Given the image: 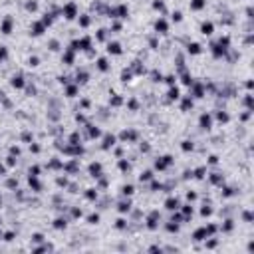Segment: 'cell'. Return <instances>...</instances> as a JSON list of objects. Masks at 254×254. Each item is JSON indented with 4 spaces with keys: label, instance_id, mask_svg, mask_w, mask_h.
<instances>
[{
    "label": "cell",
    "instance_id": "obj_1",
    "mask_svg": "<svg viewBox=\"0 0 254 254\" xmlns=\"http://www.w3.org/2000/svg\"><path fill=\"white\" fill-rule=\"evenodd\" d=\"M62 14L66 16L67 20H72V18H76V14H77V6L74 4V2H67L66 6L62 8Z\"/></svg>",
    "mask_w": 254,
    "mask_h": 254
},
{
    "label": "cell",
    "instance_id": "obj_2",
    "mask_svg": "<svg viewBox=\"0 0 254 254\" xmlns=\"http://www.w3.org/2000/svg\"><path fill=\"white\" fill-rule=\"evenodd\" d=\"M155 30H157L159 34H165L169 30V24H167V20H163V18H159L157 22H155Z\"/></svg>",
    "mask_w": 254,
    "mask_h": 254
},
{
    "label": "cell",
    "instance_id": "obj_3",
    "mask_svg": "<svg viewBox=\"0 0 254 254\" xmlns=\"http://www.w3.org/2000/svg\"><path fill=\"white\" fill-rule=\"evenodd\" d=\"M12 22H14V20L10 18V16H6L4 22H2V28H0V30H2V34H10V32H12Z\"/></svg>",
    "mask_w": 254,
    "mask_h": 254
},
{
    "label": "cell",
    "instance_id": "obj_4",
    "mask_svg": "<svg viewBox=\"0 0 254 254\" xmlns=\"http://www.w3.org/2000/svg\"><path fill=\"white\" fill-rule=\"evenodd\" d=\"M199 123H201L202 129H209V127H211V123H212L211 115H209V113H202V115H201V119H199Z\"/></svg>",
    "mask_w": 254,
    "mask_h": 254
},
{
    "label": "cell",
    "instance_id": "obj_5",
    "mask_svg": "<svg viewBox=\"0 0 254 254\" xmlns=\"http://www.w3.org/2000/svg\"><path fill=\"white\" fill-rule=\"evenodd\" d=\"M107 52L113 54V56H119V54H121V46L117 42H109V44H107Z\"/></svg>",
    "mask_w": 254,
    "mask_h": 254
},
{
    "label": "cell",
    "instance_id": "obj_6",
    "mask_svg": "<svg viewBox=\"0 0 254 254\" xmlns=\"http://www.w3.org/2000/svg\"><path fill=\"white\" fill-rule=\"evenodd\" d=\"M212 30H215V26H212V22H202L201 24V32L205 34V36H211Z\"/></svg>",
    "mask_w": 254,
    "mask_h": 254
},
{
    "label": "cell",
    "instance_id": "obj_7",
    "mask_svg": "<svg viewBox=\"0 0 254 254\" xmlns=\"http://www.w3.org/2000/svg\"><path fill=\"white\" fill-rule=\"evenodd\" d=\"M165 206H167L169 211H177L179 209V201L175 197H171V199H167V201H165Z\"/></svg>",
    "mask_w": 254,
    "mask_h": 254
},
{
    "label": "cell",
    "instance_id": "obj_8",
    "mask_svg": "<svg viewBox=\"0 0 254 254\" xmlns=\"http://www.w3.org/2000/svg\"><path fill=\"white\" fill-rule=\"evenodd\" d=\"M89 173H91V177H101V165L99 163H91L89 165Z\"/></svg>",
    "mask_w": 254,
    "mask_h": 254
},
{
    "label": "cell",
    "instance_id": "obj_9",
    "mask_svg": "<svg viewBox=\"0 0 254 254\" xmlns=\"http://www.w3.org/2000/svg\"><path fill=\"white\" fill-rule=\"evenodd\" d=\"M44 28H46L44 22H34V24H32V34H34V36H40V34L44 32Z\"/></svg>",
    "mask_w": 254,
    "mask_h": 254
},
{
    "label": "cell",
    "instance_id": "obj_10",
    "mask_svg": "<svg viewBox=\"0 0 254 254\" xmlns=\"http://www.w3.org/2000/svg\"><path fill=\"white\" fill-rule=\"evenodd\" d=\"M115 145V137L113 135H105V137H103V145H101V147L103 149H111Z\"/></svg>",
    "mask_w": 254,
    "mask_h": 254
},
{
    "label": "cell",
    "instance_id": "obj_11",
    "mask_svg": "<svg viewBox=\"0 0 254 254\" xmlns=\"http://www.w3.org/2000/svg\"><path fill=\"white\" fill-rule=\"evenodd\" d=\"M10 83H12V87H18V89H20V87H24V77H22V76H14Z\"/></svg>",
    "mask_w": 254,
    "mask_h": 254
},
{
    "label": "cell",
    "instance_id": "obj_12",
    "mask_svg": "<svg viewBox=\"0 0 254 254\" xmlns=\"http://www.w3.org/2000/svg\"><path fill=\"white\" fill-rule=\"evenodd\" d=\"M97 70H101V72H107V70H109V64H107L105 58H99V60H97Z\"/></svg>",
    "mask_w": 254,
    "mask_h": 254
},
{
    "label": "cell",
    "instance_id": "obj_13",
    "mask_svg": "<svg viewBox=\"0 0 254 254\" xmlns=\"http://www.w3.org/2000/svg\"><path fill=\"white\" fill-rule=\"evenodd\" d=\"M205 4H206V0H191V8H193V10L205 8Z\"/></svg>",
    "mask_w": 254,
    "mask_h": 254
},
{
    "label": "cell",
    "instance_id": "obj_14",
    "mask_svg": "<svg viewBox=\"0 0 254 254\" xmlns=\"http://www.w3.org/2000/svg\"><path fill=\"white\" fill-rule=\"evenodd\" d=\"M187 50H189V54H201V46H199L197 42L189 44V46H187Z\"/></svg>",
    "mask_w": 254,
    "mask_h": 254
},
{
    "label": "cell",
    "instance_id": "obj_15",
    "mask_svg": "<svg viewBox=\"0 0 254 254\" xmlns=\"http://www.w3.org/2000/svg\"><path fill=\"white\" fill-rule=\"evenodd\" d=\"M209 236V232H206V228H199L197 232H195V240H202Z\"/></svg>",
    "mask_w": 254,
    "mask_h": 254
},
{
    "label": "cell",
    "instance_id": "obj_16",
    "mask_svg": "<svg viewBox=\"0 0 254 254\" xmlns=\"http://www.w3.org/2000/svg\"><path fill=\"white\" fill-rule=\"evenodd\" d=\"M30 187H32L34 191H40V189H42V187H40V183H38V179L34 177V175H30Z\"/></svg>",
    "mask_w": 254,
    "mask_h": 254
},
{
    "label": "cell",
    "instance_id": "obj_17",
    "mask_svg": "<svg viewBox=\"0 0 254 254\" xmlns=\"http://www.w3.org/2000/svg\"><path fill=\"white\" fill-rule=\"evenodd\" d=\"M167 96H169V99H179V97H181L179 96V87H171Z\"/></svg>",
    "mask_w": 254,
    "mask_h": 254
},
{
    "label": "cell",
    "instance_id": "obj_18",
    "mask_svg": "<svg viewBox=\"0 0 254 254\" xmlns=\"http://www.w3.org/2000/svg\"><path fill=\"white\" fill-rule=\"evenodd\" d=\"M121 193H123L125 197L133 195V185H123V187H121Z\"/></svg>",
    "mask_w": 254,
    "mask_h": 254
},
{
    "label": "cell",
    "instance_id": "obj_19",
    "mask_svg": "<svg viewBox=\"0 0 254 254\" xmlns=\"http://www.w3.org/2000/svg\"><path fill=\"white\" fill-rule=\"evenodd\" d=\"M86 199H89V201H96V199H97V191H96V189H87Z\"/></svg>",
    "mask_w": 254,
    "mask_h": 254
},
{
    "label": "cell",
    "instance_id": "obj_20",
    "mask_svg": "<svg viewBox=\"0 0 254 254\" xmlns=\"http://www.w3.org/2000/svg\"><path fill=\"white\" fill-rule=\"evenodd\" d=\"M129 209H131V202H129V201H123V202H119V211H121V212H127Z\"/></svg>",
    "mask_w": 254,
    "mask_h": 254
},
{
    "label": "cell",
    "instance_id": "obj_21",
    "mask_svg": "<svg viewBox=\"0 0 254 254\" xmlns=\"http://www.w3.org/2000/svg\"><path fill=\"white\" fill-rule=\"evenodd\" d=\"M66 93H67L70 97H74V96L77 93V86H67V87H66Z\"/></svg>",
    "mask_w": 254,
    "mask_h": 254
},
{
    "label": "cell",
    "instance_id": "obj_22",
    "mask_svg": "<svg viewBox=\"0 0 254 254\" xmlns=\"http://www.w3.org/2000/svg\"><path fill=\"white\" fill-rule=\"evenodd\" d=\"M141 181H151L153 179V171H145V173H141Z\"/></svg>",
    "mask_w": 254,
    "mask_h": 254
},
{
    "label": "cell",
    "instance_id": "obj_23",
    "mask_svg": "<svg viewBox=\"0 0 254 254\" xmlns=\"http://www.w3.org/2000/svg\"><path fill=\"white\" fill-rule=\"evenodd\" d=\"M54 226H56V228H66V218H56V221H54Z\"/></svg>",
    "mask_w": 254,
    "mask_h": 254
},
{
    "label": "cell",
    "instance_id": "obj_24",
    "mask_svg": "<svg viewBox=\"0 0 254 254\" xmlns=\"http://www.w3.org/2000/svg\"><path fill=\"white\" fill-rule=\"evenodd\" d=\"M181 147H183V151H193V147H195V145H193V141H183V145H181Z\"/></svg>",
    "mask_w": 254,
    "mask_h": 254
},
{
    "label": "cell",
    "instance_id": "obj_25",
    "mask_svg": "<svg viewBox=\"0 0 254 254\" xmlns=\"http://www.w3.org/2000/svg\"><path fill=\"white\" fill-rule=\"evenodd\" d=\"M64 62H66V64H72V62H74V50L66 52V56H64Z\"/></svg>",
    "mask_w": 254,
    "mask_h": 254
},
{
    "label": "cell",
    "instance_id": "obj_26",
    "mask_svg": "<svg viewBox=\"0 0 254 254\" xmlns=\"http://www.w3.org/2000/svg\"><path fill=\"white\" fill-rule=\"evenodd\" d=\"M77 80H76V82L77 83H80V82H86V80H87V72H83V70H82V72H77Z\"/></svg>",
    "mask_w": 254,
    "mask_h": 254
},
{
    "label": "cell",
    "instance_id": "obj_27",
    "mask_svg": "<svg viewBox=\"0 0 254 254\" xmlns=\"http://www.w3.org/2000/svg\"><path fill=\"white\" fill-rule=\"evenodd\" d=\"M89 22H91V18H89V16H87V14H83L82 18H80V24H82L83 28H86V26H89Z\"/></svg>",
    "mask_w": 254,
    "mask_h": 254
},
{
    "label": "cell",
    "instance_id": "obj_28",
    "mask_svg": "<svg viewBox=\"0 0 254 254\" xmlns=\"http://www.w3.org/2000/svg\"><path fill=\"white\" fill-rule=\"evenodd\" d=\"M109 103H111V105H121V103H123V99H121L119 96H113V97L109 99Z\"/></svg>",
    "mask_w": 254,
    "mask_h": 254
},
{
    "label": "cell",
    "instance_id": "obj_29",
    "mask_svg": "<svg viewBox=\"0 0 254 254\" xmlns=\"http://www.w3.org/2000/svg\"><path fill=\"white\" fill-rule=\"evenodd\" d=\"M189 107H193V99H191V96L183 99V109H189Z\"/></svg>",
    "mask_w": 254,
    "mask_h": 254
},
{
    "label": "cell",
    "instance_id": "obj_30",
    "mask_svg": "<svg viewBox=\"0 0 254 254\" xmlns=\"http://www.w3.org/2000/svg\"><path fill=\"white\" fill-rule=\"evenodd\" d=\"M171 18H173V22H181V20H183V14L179 12V10H175V12L171 14Z\"/></svg>",
    "mask_w": 254,
    "mask_h": 254
},
{
    "label": "cell",
    "instance_id": "obj_31",
    "mask_svg": "<svg viewBox=\"0 0 254 254\" xmlns=\"http://www.w3.org/2000/svg\"><path fill=\"white\" fill-rule=\"evenodd\" d=\"M26 10H30V12H34V10H38V2H34V0H30L28 4H26Z\"/></svg>",
    "mask_w": 254,
    "mask_h": 254
},
{
    "label": "cell",
    "instance_id": "obj_32",
    "mask_svg": "<svg viewBox=\"0 0 254 254\" xmlns=\"http://www.w3.org/2000/svg\"><path fill=\"white\" fill-rule=\"evenodd\" d=\"M205 173H206L205 167H199L197 171H195V177H197V179H202V177H205Z\"/></svg>",
    "mask_w": 254,
    "mask_h": 254
},
{
    "label": "cell",
    "instance_id": "obj_33",
    "mask_svg": "<svg viewBox=\"0 0 254 254\" xmlns=\"http://www.w3.org/2000/svg\"><path fill=\"white\" fill-rule=\"evenodd\" d=\"M89 135H91V137H99L101 131L97 129V127H91V125H89Z\"/></svg>",
    "mask_w": 254,
    "mask_h": 254
},
{
    "label": "cell",
    "instance_id": "obj_34",
    "mask_svg": "<svg viewBox=\"0 0 254 254\" xmlns=\"http://www.w3.org/2000/svg\"><path fill=\"white\" fill-rule=\"evenodd\" d=\"M216 117H218V121H228V113H224V111H218Z\"/></svg>",
    "mask_w": 254,
    "mask_h": 254
},
{
    "label": "cell",
    "instance_id": "obj_35",
    "mask_svg": "<svg viewBox=\"0 0 254 254\" xmlns=\"http://www.w3.org/2000/svg\"><path fill=\"white\" fill-rule=\"evenodd\" d=\"M119 169H121V171H129V163H127L125 159H121V161H119Z\"/></svg>",
    "mask_w": 254,
    "mask_h": 254
},
{
    "label": "cell",
    "instance_id": "obj_36",
    "mask_svg": "<svg viewBox=\"0 0 254 254\" xmlns=\"http://www.w3.org/2000/svg\"><path fill=\"white\" fill-rule=\"evenodd\" d=\"M183 216L187 218V216H193V206H185L183 209Z\"/></svg>",
    "mask_w": 254,
    "mask_h": 254
},
{
    "label": "cell",
    "instance_id": "obj_37",
    "mask_svg": "<svg viewBox=\"0 0 254 254\" xmlns=\"http://www.w3.org/2000/svg\"><path fill=\"white\" fill-rule=\"evenodd\" d=\"M6 56H8V50H6L4 46H0V62H2V60H6Z\"/></svg>",
    "mask_w": 254,
    "mask_h": 254
},
{
    "label": "cell",
    "instance_id": "obj_38",
    "mask_svg": "<svg viewBox=\"0 0 254 254\" xmlns=\"http://www.w3.org/2000/svg\"><path fill=\"white\" fill-rule=\"evenodd\" d=\"M121 80H123V82H129V80H131V72L123 70V74H121Z\"/></svg>",
    "mask_w": 254,
    "mask_h": 254
},
{
    "label": "cell",
    "instance_id": "obj_39",
    "mask_svg": "<svg viewBox=\"0 0 254 254\" xmlns=\"http://www.w3.org/2000/svg\"><path fill=\"white\" fill-rule=\"evenodd\" d=\"M87 221H89L91 224H96V222L99 221V215H89V216H87Z\"/></svg>",
    "mask_w": 254,
    "mask_h": 254
},
{
    "label": "cell",
    "instance_id": "obj_40",
    "mask_svg": "<svg viewBox=\"0 0 254 254\" xmlns=\"http://www.w3.org/2000/svg\"><path fill=\"white\" fill-rule=\"evenodd\" d=\"M153 6H155V8H157V10H163V8H165L163 0H155V2H153Z\"/></svg>",
    "mask_w": 254,
    "mask_h": 254
},
{
    "label": "cell",
    "instance_id": "obj_41",
    "mask_svg": "<svg viewBox=\"0 0 254 254\" xmlns=\"http://www.w3.org/2000/svg\"><path fill=\"white\" fill-rule=\"evenodd\" d=\"M107 38V30H99L97 32V40H105Z\"/></svg>",
    "mask_w": 254,
    "mask_h": 254
},
{
    "label": "cell",
    "instance_id": "obj_42",
    "mask_svg": "<svg viewBox=\"0 0 254 254\" xmlns=\"http://www.w3.org/2000/svg\"><path fill=\"white\" fill-rule=\"evenodd\" d=\"M50 50H58V46H60V42H58V40H50Z\"/></svg>",
    "mask_w": 254,
    "mask_h": 254
},
{
    "label": "cell",
    "instance_id": "obj_43",
    "mask_svg": "<svg viewBox=\"0 0 254 254\" xmlns=\"http://www.w3.org/2000/svg\"><path fill=\"white\" fill-rule=\"evenodd\" d=\"M202 216H209V215H211V212H212V209H211V206H202Z\"/></svg>",
    "mask_w": 254,
    "mask_h": 254
},
{
    "label": "cell",
    "instance_id": "obj_44",
    "mask_svg": "<svg viewBox=\"0 0 254 254\" xmlns=\"http://www.w3.org/2000/svg\"><path fill=\"white\" fill-rule=\"evenodd\" d=\"M117 228H125V226H127V221H123V218H119V221H117Z\"/></svg>",
    "mask_w": 254,
    "mask_h": 254
},
{
    "label": "cell",
    "instance_id": "obj_45",
    "mask_svg": "<svg viewBox=\"0 0 254 254\" xmlns=\"http://www.w3.org/2000/svg\"><path fill=\"white\" fill-rule=\"evenodd\" d=\"M175 80H177L175 76H167V77H165V82H167L169 86H173V83H175Z\"/></svg>",
    "mask_w": 254,
    "mask_h": 254
},
{
    "label": "cell",
    "instance_id": "obj_46",
    "mask_svg": "<svg viewBox=\"0 0 254 254\" xmlns=\"http://www.w3.org/2000/svg\"><path fill=\"white\" fill-rule=\"evenodd\" d=\"M177 228H179L177 224H167V230H169V232H177Z\"/></svg>",
    "mask_w": 254,
    "mask_h": 254
},
{
    "label": "cell",
    "instance_id": "obj_47",
    "mask_svg": "<svg viewBox=\"0 0 254 254\" xmlns=\"http://www.w3.org/2000/svg\"><path fill=\"white\" fill-rule=\"evenodd\" d=\"M32 240H34V242H42L44 236H42V234H34V236H32Z\"/></svg>",
    "mask_w": 254,
    "mask_h": 254
},
{
    "label": "cell",
    "instance_id": "obj_48",
    "mask_svg": "<svg viewBox=\"0 0 254 254\" xmlns=\"http://www.w3.org/2000/svg\"><path fill=\"white\" fill-rule=\"evenodd\" d=\"M38 62H40V60H38L36 56H34V58H30V66H38Z\"/></svg>",
    "mask_w": 254,
    "mask_h": 254
},
{
    "label": "cell",
    "instance_id": "obj_49",
    "mask_svg": "<svg viewBox=\"0 0 254 254\" xmlns=\"http://www.w3.org/2000/svg\"><path fill=\"white\" fill-rule=\"evenodd\" d=\"M58 185H60V187H66V185H67V181H66V179H62V177H60V179H58Z\"/></svg>",
    "mask_w": 254,
    "mask_h": 254
},
{
    "label": "cell",
    "instance_id": "obj_50",
    "mask_svg": "<svg viewBox=\"0 0 254 254\" xmlns=\"http://www.w3.org/2000/svg\"><path fill=\"white\" fill-rule=\"evenodd\" d=\"M12 238H14V232H6L4 234V240H12Z\"/></svg>",
    "mask_w": 254,
    "mask_h": 254
},
{
    "label": "cell",
    "instance_id": "obj_51",
    "mask_svg": "<svg viewBox=\"0 0 254 254\" xmlns=\"http://www.w3.org/2000/svg\"><path fill=\"white\" fill-rule=\"evenodd\" d=\"M30 151H34V153H38V151H40V145H30Z\"/></svg>",
    "mask_w": 254,
    "mask_h": 254
},
{
    "label": "cell",
    "instance_id": "obj_52",
    "mask_svg": "<svg viewBox=\"0 0 254 254\" xmlns=\"http://www.w3.org/2000/svg\"><path fill=\"white\" fill-rule=\"evenodd\" d=\"M6 163H8V167H12V165L16 163V159H14V157H8V161H6Z\"/></svg>",
    "mask_w": 254,
    "mask_h": 254
},
{
    "label": "cell",
    "instance_id": "obj_53",
    "mask_svg": "<svg viewBox=\"0 0 254 254\" xmlns=\"http://www.w3.org/2000/svg\"><path fill=\"white\" fill-rule=\"evenodd\" d=\"M129 107H131V109H137V101L131 99V101H129Z\"/></svg>",
    "mask_w": 254,
    "mask_h": 254
},
{
    "label": "cell",
    "instance_id": "obj_54",
    "mask_svg": "<svg viewBox=\"0 0 254 254\" xmlns=\"http://www.w3.org/2000/svg\"><path fill=\"white\" fill-rule=\"evenodd\" d=\"M10 153H12V155H20V149L18 147H12V149H10Z\"/></svg>",
    "mask_w": 254,
    "mask_h": 254
},
{
    "label": "cell",
    "instance_id": "obj_55",
    "mask_svg": "<svg viewBox=\"0 0 254 254\" xmlns=\"http://www.w3.org/2000/svg\"><path fill=\"white\" fill-rule=\"evenodd\" d=\"M72 215H74V216H82V211H80V209H74Z\"/></svg>",
    "mask_w": 254,
    "mask_h": 254
},
{
    "label": "cell",
    "instance_id": "obj_56",
    "mask_svg": "<svg viewBox=\"0 0 254 254\" xmlns=\"http://www.w3.org/2000/svg\"><path fill=\"white\" fill-rule=\"evenodd\" d=\"M187 199H189V201H195V199H197V195H195V193H189Z\"/></svg>",
    "mask_w": 254,
    "mask_h": 254
}]
</instances>
